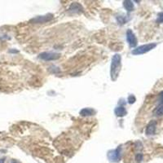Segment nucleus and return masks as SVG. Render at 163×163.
<instances>
[{
	"instance_id": "obj_1",
	"label": "nucleus",
	"mask_w": 163,
	"mask_h": 163,
	"mask_svg": "<svg viewBox=\"0 0 163 163\" xmlns=\"http://www.w3.org/2000/svg\"><path fill=\"white\" fill-rule=\"evenodd\" d=\"M121 69V56L120 54H115L112 58L110 67V76L112 81L117 79Z\"/></svg>"
},
{
	"instance_id": "obj_2",
	"label": "nucleus",
	"mask_w": 163,
	"mask_h": 163,
	"mask_svg": "<svg viewBox=\"0 0 163 163\" xmlns=\"http://www.w3.org/2000/svg\"><path fill=\"white\" fill-rule=\"evenodd\" d=\"M156 47H157V43H155V42L148 43V44H144V45H142V46H140L138 48H135L134 50H132L131 53L135 56L143 55V54H145V53L152 51Z\"/></svg>"
},
{
	"instance_id": "obj_3",
	"label": "nucleus",
	"mask_w": 163,
	"mask_h": 163,
	"mask_svg": "<svg viewBox=\"0 0 163 163\" xmlns=\"http://www.w3.org/2000/svg\"><path fill=\"white\" fill-rule=\"evenodd\" d=\"M60 57V53L55 52H42L39 54L38 58L45 61H52V60H56Z\"/></svg>"
},
{
	"instance_id": "obj_4",
	"label": "nucleus",
	"mask_w": 163,
	"mask_h": 163,
	"mask_svg": "<svg viewBox=\"0 0 163 163\" xmlns=\"http://www.w3.org/2000/svg\"><path fill=\"white\" fill-rule=\"evenodd\" d=\"M53 19L52 14H47L45 16H38L30 20V22L33 24H43L48 23V21H52Z\"/></svg>"
},
{
	"instance_id": "obj_5",
	"label": "nucleus",
	"mask_w": 163,
	"mask_h": 163,
	"mask_svg": "<svg viewBox=\"0 0 163 163\" xmlns=\"http://www.w3.org/2000/svg\"><path fill=\"white\" fill-rule=\"evenodd\" d=\"M126 40L131 48H135L138 43L135 34L133 33L131 30H127L126 31Z\"/></svg>"
},
{
	"instance_id": "obj_6",
	"label": "nucleus",
	"mask_w": 163,
	"mask_h": 163,
	"mask_svg": "<svg viewBox=\"0 0 163 163\" xmlns=\"http://www.w3.org/2000/svg\"><path fill=\"white\" fill-rule=\"evenodd\" d=\"M108 158L111 162H118L121 158V146H119L115 150L110 151L108 154Z\"/></svg>"
},
{
	"instance_id": "obj_7",
	"label": "nucleus",
	"mask_w": 163,
	"mask_h": 163,
	"mask_svg": "<svg viewBox=\"0 0 163 163\" xmlns=\"http://www.w3.org/2000/svg\"><path fill=\"white\" fill-rule=\"evenodd\" d=\"M156 128H157V121H151L148 124L147 127H146V130H145V134L148 136H150V135H155L156 133Z\"/></svg>"
},
{
	"instance_id": "obj_8",
	"label": "nucleus",
	"mask_w": 163,
	"mask_h": 163,
	"mask_svg": "<svg viewBox=\"0 0 163 163\" xmlns=\"http://www.w3.org/2000/svg\"><path fill=\"white\" fill-rule=\"evenodd\" d=\"M69 11L72 12V13H76V14H78L83 11V7H82V5L78 3H73L70 7H69Z\"/></svg>"
},
{
	"instance_id": "obj_9",
	"label": "nucleus",
	"mask_w": 163,
	"mask_h": 163,
	"mask_svg": "<svg viewBox=\"0 0 163 163\" xmlns=\"http://www.w3.org/2000/svg\"><path fill=\"white\" fill-rule=\"evenodd\" d=\"M96 113V111L92 109V108H85L80 111V115L83 117H89V116H93Z\"/></svg>"
},
{
	"instance_id": "obj_10",
	"label": "nucleus",
	"mask_w": 163,
	"mask_h": 163,
	"mask_svg": "<svg viewBox=\"0 0 163 163\" xmlns=\"http://www.w3.org/2000/svg\"><path fill=\"white\" fill-rule=\"evenodd\" d=\"M114 113L117 117H124L127 114V111L126 109L123 107V106H120V107H117L114 110Z\"/></svg>"
},
{
	"instance_id": "obj_11",
	"label": "nucleus",
	"mask_w": 163,
	"mask_h": 163,
	"mask_svg": "<svg viewBox=\"0 0 163 163\" xmlns=\"http://www.w3.org/2000/svg\"><path fill=\"white\" fill-rule=\"evenodd\" d=\"M153 114L156 117H162L163 116V102L162 103H159L155 109L153 110Z\"/></svg>"
},
{
	"instance_id": "obj_12",
	"label": "nucleus",
	"mask_w": 163,
	"mask_h": 163,
	"mask_svg": "<svg viewBox=\"0 0 163 163\" xmlns=\"http://www.w3.org/2000/svg\"><path fill=\"white\" fill-rule=\"evenodd\" d=\"M123 7L124 8L126 9L127 11H132L134 10V3L132 1L130 0H126V1H123Z\"/></svg>"
},
{
	"instance_id": "obj_13",
	"label": "nucleus",
	"mask_w": 163,
	"mask_h": 163,
	"mask_svg": "<svg viewBox=\"0 0 163 163\" xmlns=\"http://www.w3.org/2000/svg\"><path fill=\"white\" fill-rule=\"evenodd\" d=\"M117 22L120 24V25H123V24H125L126 21H127V19L125 18L124 16H117Z\"/></svg>"
},
{
	"instance_id": "obj_14",
	"label": "nucleus",
	"mask_w": 163,
	"mask_h": 163,
	"mask_svg": "<svg viewBox=\"0 0 163 163\" xmlns=\"http://www.w3.org/2000/svg\"><path fill=\"white\" fill-rule=\"evenodd\" d=\"M156 22H157L158 24H162V23H163V11L162 12L158 13V18H157Z\"/></svg>"
},
{
	"instance_id": "obj_15",
	"label": "nucleus",
	"mask_w": 163,
	"mask_h": 163,
	"mask_svg": "<svg viewBox=\"0 0 163 163\" xmlns=\"http://www.w3.org/2000/svg\"><path fill=\"white\" fill-rule=\"evenodd\" d=\"M135 100H136V98L135 97V95H131L128 96V103L129 104H131V105L134 104L135 102Z\"/></svg>"
},
{
	"instance_id": "obj_16",
	"label": "nucleus",
	"mask_w": 163,
	"mask_h": 163,
	"mask_svg": "<svg viewBox=\"0 0 163 163\" xmlns=\"http://www.w3.org/2000/svg\"><path fill=\"white\" fill-rule=\"evenodd\" d=\"M143 158H144V156H143L142 153H137L135 155V161L137 162H142Z\"/></svg>"
},
{
	"instance_id": "obj_17",
	"label": "nucleus",
	"mask_w": 163,
	"mask_h": 163,
	"mask_svg": "<svg viewBox=\"0 0 163 163\" xmlns=\"http://www.w3.org/2000/svg\"><path fill=\"white\" fill-rule=\"evenodd\" d=\"M159 100H160V103H162L163 102V91H162L159 94Z\"/></svg>"
},
{
	"instance_id": "obj_18",
	"label": "nucleus",
	"mask_w": 163,
	"mask_h": 163,
	"mask_svg": "<svg viewBox=\"0 0 163 163\" xmlns=\"http://www.w3.org/2000/svg\"><path fill=\"white\" fill-rule=\"evenodd\" d=\"M10 163H21L19 161H17V160H11L10 162Z\"/></svg>"
},
{
	"instance_id": "obj_19",
	"label": "nucleus",
	"mask_w": 163,
	"mask_h": 163,
	"mask_svg": "<svg viewBox=\"0 0 163 163\" xmlns=\"http://www.w3.org/2000/svg\"><path fill=\"white\" fill-rule=\"evenodd\" d=\"M5 162V158H2V159H0V163H4Z\"/></svg>"
}]
</instances>
